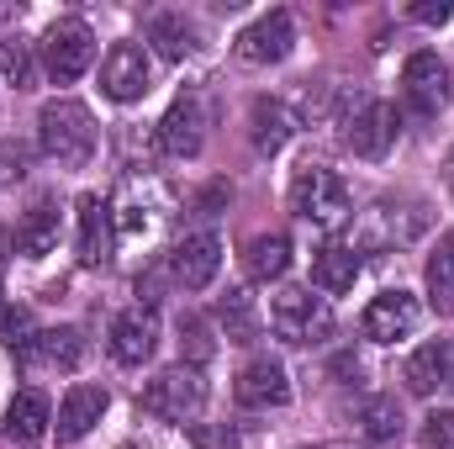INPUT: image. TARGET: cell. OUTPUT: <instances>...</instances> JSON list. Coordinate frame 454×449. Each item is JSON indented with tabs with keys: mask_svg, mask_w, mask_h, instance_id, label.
I'll use <instances>...</instances> for the list:
<instances>
[{
	"mask_svg": "<svg viewBox=\"0 0 454 449\" xmlns=\"http://www.w3.org/2000/svg\"><path fill=\"white\" fill-rule=\"evenodd\" d=\"M37 148L59 169H85L96 159V116L80 101H48L37 112Z\"/></svg>",
	"mask_w": 454,
	"mask_h": 449,
	"instance_id": "cell-1",
	"label": "cell"
},
{
	"mask_svg": "<svg viewBox=\"0 0 454 449\" xmlns=\"http://www.w3.org/2000/svg\"><path fill=\"white\" fill-rule=\"evenodd\" d=\"M291 48H296V21H291V11H270V16H259L254 27L238 32V59H243V64H280Z\"/></svg>",
	"mask_w": 454,
	"mask_h": 449,
	"instance_id": "cell-9",
	"label": "cell"
},
{
	"mask_svg": "<svg viewBox=\"0 0 454 449\" xmlns=\"http://www.w3.org/2000/svg\"><path fill=\"white\" fill-rule=\"evenodd\" d=\"M180 349H185V359H191V365H207V359H212V349H217V343H212V323H207V318H196V312H185V318H180Z\"/></svg>",
	"mask_w": 454,
	"mask_h": 449,
	"instance_id": "cell-28",
	"label": "cell"
},
{
	"mask_svg": "<svg viewBox=\"0 0 454 449\" xmlns=\"http://www.w3.org/2000/svg\"><path fill=\"white\" fill-rule=\"evenodd\" d=\"M116 232H112V207L101 196H80V264H112Z\"/></svg>",
	"mask_w": 454,
	"mask_h": 449,
	"instance_id": "cell-17",
	"label": "cell"
},
{
	"mask_svg": "<svg viewBox=\"0 0 454 449\" xmlns=\"http://www.w3.org/2000/svg\"><path fill=\"white\" fill-rule=\"evenodd\" d=\"M90 59H96V32H90L80 16H64V21L43 37V64H48V75H53L59 85L80 80V75L90 69Z\"/></svg>",
	"mask_w": 454,
	"mask_h": 449,
	"instance_id": "cell-5",
	"label": "cell"
},
{
	"mask_svg": "<svg viewBox=\"0 0 454 449\" xmlns=\"http://www.w3.org/2000/svg\"><path fill=\"white\" fill-rule=\"evenodd\" d=\"M444 386H454V338H444Z\"/></svg>",
	"mask_w": 454,
	"mask_h": 449,
	"instance_id": "cell-34",
	"label": "cell"
},
{
	"mask_svg": "<svg viewBox=\"0 0 454 449\" xmlns=\"http://www.w3.org/2000/svg\"><path fill=\"white\" fill-rule=\"evenodd\" d=\"M153 349H159V318H153V307H127V312H116L112 318V354L116 365H143V359H153Z\"/></svg>",
	"mask_w": 454,
	"mask_h": 449,
	"instance_id": "cell-11",
	"label": "cell"
},
{
	"mask_svg": "<svg viewBox=\"0 0 454 449\" xmlns=\"http://www.w3.org/2000/svg\"><path fill=\"white\" fill-rule=\"evenodd\" d=\"M217 328L227 334V343H254L259 338V312L248 291H227L217 296Z\"/></svg>",
	"mask_w": 454,
	"mask_h": 449,
	"instance_id": "cell-23",
	"label": "cell"
},
{
	"mask_svg": "<svg viewBox=\"0 0 454 449\" xmlns=\"http://www.w3.org/2000/svg\"><path fill=\"white\" fill-rule=\"evenodd\" d=\"M27 175V148L21 143H0V185H16Z\"/></svg>",
	"mask_w": 454,
	"mask_h": 449,
	"instance_id": "cell-32",
	"label": "cell"
},
{
	"mask_svg": "<svg viewBox=\"0 0 454 449\" xmlns=\"http://www.w3.org/2000/svg\"><path fill=\"white\" fill-rule=\"evenodd\" d=\"M407 391H418V397H434L439 386H444V343H423L412 359H407Z\"/></svg>",
	"mask_w": 454,
	"mask_h": 449,
	"instance_id": "cell-27",
	"label": "cell"
},
{
	"mask_svg": "<svg viewBox=\"0 0 454 449\" xmlns=\"http://www.w3.org/2000/svg\"><path fill=\"white\" fill-rule=\"evenodd\" d=\"M101 413H106V391L101 386H69V397H64V407H59V423H53V434H59V445H74V439H85L96 423H101Z\"/></svg>",
	"mask_w": 454,
	"mask_h": 449,
	"instance_id": "cell-16",
	"label": "cell"
},
{
	"mask_svg": "<svg viewBox=\"0 0 454 449\" xmlns=\"http://www.w3.org/2000/svg\"><path fill=\"white\" fill-rule=\"evenodd\" d=\"M402 429H407V418H402V407H396V397H370L364 407H359V434L370 439V445H396L402 439Z\"/></svg>",
	"mask_w": 454,
	"mask_h": 449,
	"instance_id": "cell-21",
	"label": "cell"
},
{
	"mask_svg": "<svg viewBox=\"0 0 454 449\" xmlns=\"http://www.w3.org/2000/svg\"><path fill=\"white\" fill-rule=\"evenodd\" d=\"M32 359L59 365V370H80V359H85V338H80V328H43V334H37V349H32Z\"/></svg>",
	"mask_w": 454,
	"mask_h": 449,
	"instance_id": "cell-24",
	"label": "cell"
},
{
	"mask_svg": "<svg viewBox=\"0 0 454 449\" xmlns=\"http://www.w3.org/2000/svg\"><path fill=\"white\" fill-rule=\"evenodd\" d=\"M16 248H21L27 259H43V254L59 248V212H53L48 201H37V207L21 217V227H16Z\"/></svg>",
	"mask_w": 454,
	"mask_h": 449,
	"instance_id": "cell-22",
	"label": "cell"
},
{
	"mask_svg": "<svg viewBox=\"0 0 454 449\" xmlns=\"http://www.w3.org/2000/svg\"><path fill=\"white\" fill-rule=\"evenodd\" d=\"M175 280L185 286V291H207L212 280H217V270H223V243L212 238V232H191L180 248H175Z\"/></svg>",
	"mask_w": 454,
	"mask_h": 449,
	"instance_id": "cell-14",
	"label": "cell"
},
{
	"mask_svg": "<svg viewBox=\"0 0 454 449\" xmlns=\"http://www.w3.org/2000/svg\"><path fill=\"white\" fill-rule=\"evenodd\" d=\"M418 318H423V307H418L412 291H380V296L364 307L359 328H364L370 343H402V338L418 334Z\"/></svg>",
	"mask_w": 454,
	"mask_h": 449,
	"instance_id": "cell-7",
	"label": "cell"
},
{
	"mask_svg": "<svg viewBox=\"0 0 454 449\" xmlns=\"http://www.w3.org/2000/svg\"><path fill=\"white\" fill-rule=\"evenodd\" d=\"M291 270V238L286 232H259L243 248V275L248 280H280Z\"/></svg>",
	"mask_w": 454,
	"mask_h": 449,
	"instance_id": "cell-20",
	"label": "cell"
},
{
	"mask_svg": "<svg viewBox=\"0 0 454 449\" xmlns=\"http://www.w3.org/2000/svg\"><path fill=\"white\" fill-rule=\"evenodd\" d=\"M232 397H238V407H248V413L286 407V402H291V375H286V365H275V359H248V365L238 370V381H232Z\"/></svg>",
	"mask_w": 454,
	"mask_h": 449,
	"instance_id": "cell-10",
	"label": "cell"
},
{
	"mask_svg": "<svg viewBox=\"0 0 454 449\" xmlns=\"http://www.w3.org/2000/svg\"><path fill=\"white\" fill-rule=\"evenodd\" d=\"M101 91H106L112 101H137V96H148V53H143L137 43H116L112 53H106V64H101Z\"/></svg>",
	"mask_w": 454,
	"mask_h": 449,
	"instance_id": "cell-13",
	"label": "cell"
},
{
	"mask_svg": "<svg viewBox=\"0 0 454 449\" xmlns=\"http://www.w3.org/2000/svg\"><path fill=\"white\" fill-rule=\"evenodd\" d=\"M0 69H5V80H11L16 91H32V80H37L27 43H0Z\"/></svg>",
	"mask_w": 454,
	"mask_h": 449,
	"instance_id": "cell-29",
	"label": "cell"
},
{
	"mask_svg": "<svg viewBox=\"0 0 454 449\" xmlns=\"http://www.w3.org/2000/svg\"><path fill=\"white\" fill-rule=\"evenodd\" d=\"M143 407L164 423H191L201 407H207V381L196 365H169L159 370L148 386H143Z\"/></svg>",
	"mask_w": 454,
	"mask_h": 449,
	"instance_id": "cell-3",
	"label": "cell"
},
{
	"mask_svg": "<svg viewBox=\"0 0 454 449\" xmlns=\"http://www.w3.org/2000/svg\"><path fill=\"white\" fill-rule=\"evenodd\" d=\"M428 302L434 312H454V238H439L428 254Z\"/></svg>",
	"mask_w": 454,
	"mask_h": 449,
	"instance_id": "cell-26",
	"label": "cell"
},
{
	"mask_svg": "<svg viewBox=\"0 0 454 449\" xmlns=\"http://www.w3.org/2000/svg\"><path fill=\"white\" fill-rule=\"evenodd\" d=\"M307 449H343V445H307Z\"/></svg>",
	"mask_w": 454,
	"mask_h": 449,
	"instance_id": "cell-37",
	"label": "cell"
},
{
	"mask_svg": "<svg viewBox=\"0 0 454 449\" xmlns=\"http://www.w3.org/2000/svg\"><path fill=\"white\" fill-rule=\"evenodd\" d=\"M343 143L359 154V159H380L391 143H396V112L375 96L354 101V112L343 116Z\"/></svg>",
	"mask_w": 454,
	"mask_h": 449,
	"instance_id": "cell-6",
	"label": "cell"
},
{
	"mask_svg": "<svg viewBox=\"0 0 454 449\" xmlns=\"http://www.w3.org/2000/svg\"><path fill=\"white\" fill-rule=\"evenodd\" d=\"M444 180H450V191H454V148H450V159H444Z\"/></svg>",
	"mask_w": 454,
	"mask_h": 449,
	"instance_id": "cell-36",
	"label": "cell"
},
{
	"mask_svg": "<svg viewBox=\"0 0 454 449\" xmlns=\"http://www.w3.org/2000/svg\"><path fill=\"white\" fill-rule=\"evenodd\" d=\"M359 248H343V243H328L317 259H312V286L317 291H328V296H343V291H354V280H359Z\"/></svg>",
	"mask_w": 454,
	"mask_h": 449,
	"instance_id": "cell-19",
	"label": "cell"
},
{
	"mask_svg": "<svg viewBox=\"0 0 454 449\" xmlns=\"http://www.w3.org/2000/svg\"><path fill=\"white\" fill-rule=\"evenodd\" d=\"M191 445L196 449H243V439L227 423H207V429H191Z\"/></svg>",
	"mask_w": 454,
	"mask_h": 449,
	"instance_id": "cell-30",
	"label": "cell"
},
{
	"mask_svg": "<svg viewBox=\"0 0 454 449\" xmlns=\"http://www.w3.org/2000/svg\"><path fill=\"white\" fill-rule=\"evenodd\" d=\"M148 37H153V48H159L169 64H180V59L196 53V27H191L185 16H153V21H148Z\"/></svg>",
	"mask_w": 454,
	"mask_h": 449,
	"instance_id": "cell-25",
	"label": "cell"
},
{
	"mask_svg": "<svg viewBox=\"0 0 454 449\" xmlns=\"http://www.w3.org/2000/svg\"><path fill=\"white\" fill-rule=\"evenodd\" d=\"M412 16L428 21V27H439V21H450L454 16V5H444V0H439V5H412Z\"/></svg>",
	"mask_w": 454,
	"mask_h": 449,
	"instance_id": "cell-33",
	"label": "cell"
},
{
	"mask_svg": "<svg viewBox=\"0 0 454 449\" xmlns=\"http://www.w3.org/2000/svg\"><path fill=\"white\" fill-rule=\"evenodd\" d=\"M402 96L418 116H434L444 101H450V69L439 53H412L402 64Z\"/></svg>",
	"mask_w": 454,
	"mask_h": 449,
	"instance_id": "cell-8",
	"label": "cell"
},
{
	"mask_svg": "<svg viewBox=\"0 0 454 449\" xmlns=\"http://www.w3.org/2000/svg\"><path fill=\"white\" fill-rule=\"evenodd\" d=\"M423 449H454V413H434L423 423Z\"/></svg>",
	"mask_w": 454,
	"mask_h": 449,
	"instance_id": "cell-31",
	"label": "cell"
},
{
	"mask_svg": "<svg viewBox=\"0 0 454 449\" xmlns=\"http://www.w3.org/2000/svg\"><path fill=\"white\" fill-rule=\"evenodd\" d=\"M270 328L286 338V343H328L333 338V307L323 296H312L307 286H291V291L275 296Z\"/></svg>",
	"mask_w": 454,
	"mask_h": 449,
	"instance_id": "cell-4",
	"label": "cell"
},
{
	"mask_svg": "<svg viewBox=\"0 0 454 449\" xmlns=\"http://www.w3.org/2000/svg\"><path fill=\"white\" fill-rule=\"evenodd\" d=\"M296 132H301V122H296V112H291L286 101L259 96V101L248 106V138H254V148H259V154H280Z\"/></svg>",
	"mask_w": 454,
	"mask_h": 449,
	"instance_id": "cell-15",
	"label": "cell"
},
{
	"mask_svg": "<svg viewBox=\"0 0 454 449\" xmlns=\"http://www.w3.org/2000/svg\"><path fill=\"white\" fill-rule=\"evenodd\" d=\"M5 254H11V232L0 227V264H5Z\"/></svg>",
	"mask_w": 454,
	"mask_h": 449,
	"instance_id": "cell-35",
	"label": "cell"
},
{
	"mask_svg": "<svg viewBox=\"0 0 454 449\" xmlns=\"http://www.w3.org/2000/svg\"><path fill=\"white\" fill-rule=\"evenodd\" d=\"M53 429V407L43 391H16V402L5 407V439L11 445H37Z\"/></svg>",
	"mask_w": 454,
	"mask_h": 449,
	"instance_id": "cell-18",
	"label": "cell"
},
{
	"mask_svg": "<svg viewBox=\"0 0 454 449\" xmlns=\"http://www.w3.org/2000/svg\"><path fill=\"white\" fill-rule=\"evenodd\" d=\"M201 143H207V116H201V101L196 96H180L164 122H159V148L169 154V159H196L201 154Z\"/></svg>",
	"mask_w": 454,
	"mask_h": 449,
	"instance_id": "cell-12",
	"label": "cell"
},
{
	"mask_svg": "<svg viewBox=\"0 0 454 449\" xmlns=\"http://www.w3.org/2000/svg\"><path fill=\"white\" fill-rule=\"evenodd\" d=\"M291 212L312 227L348 223V185H343L328 164H307V169H296V180H291Z\"/></svg>",
	"mask_w": 454,
	"mask_h": 449,
	"instance_id": "cell-2",
	"label": "cell"
}]
</instances>
